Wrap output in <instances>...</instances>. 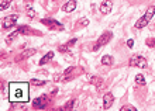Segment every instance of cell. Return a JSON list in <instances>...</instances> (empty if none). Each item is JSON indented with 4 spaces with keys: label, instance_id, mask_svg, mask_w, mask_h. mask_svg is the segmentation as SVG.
I'll return each instance as SVG.
<instances>
[{
    "label": "cell",
    "instance_id": "ffe728a7",
    "mask_svg": "<svg viewBox=\"0 0 155 111\" xmlns=\"http://www.w3.org/2000/svg\"><path fill=\"white\" fill-rule=\"evenodd\" d=\"M74 104H75V100H71V101H68V104L65 106V110H71V108L74 107Z\"/></svg>",
    "mask_w": 155,
    "mask_h": 111
},
{
    "label": "cell",
    "instance_id": "44dd1931",
    "mask_svg": "<svg viewBox=\"0 0 155 111\" xmlns=\"http://www.w3.org/2000/svg\"><path fill=\"white\" fill-rule=\"evenodd\" d=\"M147 45L148 46H155V40H147Z\"/></svg>",
    "mask_w": 155,
    "mask_h": 111
},
{
    "label": "cell",
    "instance_id": "2e32d148",
    "mask_svg": "<svg viewBox=\"0 0 155 111\" xmlns=\"http://www.w3.org/2000/svg\"><path fill=\"white\" fill-rule=\"evenodd\" d=\"M30 83L34 84V86H44L45 84L44 80H38V79H33V80H30Z\"/></svg>",
    "mask_w": 155,
    "mask_h": 111
},
{
    "label": "cell",
    "instance_id": "ba28073f",
    "mask_svg": "<svg viewBox=\"0 0 155 111\" xmlns=\"http://www.w3.org/2000/svg\"><path fill=\"white\" fill-rule=\"evenodd\" d=\"M111 8H113V3H111L110 0H104L100 4V13H103V14H109L111 11Z\"/></svg>",
    "mask_w": 155,
    "mask_h": 111
},
{
    "label": "cell",
    "instance_id": "9a60e30c",
    "mask_svg": "<svg viewBox=\"0 0 155 111\" xmlns=\"http://www.w3.org/2000/svg\"><path fill=\"white\" fill-rule=\"evenodd\" d=\"M92 80H90V83H93V84H96V86H100L102 84V78H96V76H93V78H90Z\"/></svg>",
    "mask_w": 155,
    "mask_h": 111
},
{
    "label": "cell",
    "instance_id": "5bb4252c",
    "mask_svg": "<svg viewBox=\"0 0 155 111\" xmlns=\"http://www.w3.org/2000/svg\"><path fill=\"white\" fill-rule=\"evenodd\" d=\"M135 82H137V84H145V78H144L143 75H137L135 76Z\"/></svg>",
    "mask_w": 155,
    "mask_h": 111
},
{
    "label": "cell",
    "instance_id": "277c9868",
    "mask_svg": "<svg viewBox=\"0 0 155 111\" xmlns=\"http://www.w3.org/2000/svg\"><path fill=\"white\" fill-rule=\"evenodd\" d=\"M130 65L131 66H138V68H145L147 66V61H145V58L141 56V55H134V56L130 59Z\"/></svg>",
    "mask_w": 155,
    "mask_h": 111
},
{
    "label": "cell",
    "instance_id": "52a82bcc",
    "mask_svg": "<svg viewBox=\"0 0 155 111\" xmlns=\"http://www.w3.org/2000/svg\"><path fill=\"white\" fill-rule=\"evenodd\" d=\"M113 101H114V96L111 94V93H106V94L103 96V108H104V110L110 108Z\"/></svg>",
    "mask_w": 155,
    "mask_h": 111
},
{
    "label": "cell",
    "instance_id": "8fae6325",
    "mask_svg": "<svg viewBox=\"0 0 155 111\" xmlns=\"http://www.w3.org/2000/svg\"><path fill=\"white\" fill-rule=\"evenodd\" d=\"M52 58H54V52H48V54L45 55V56L40 61V65H45V63L51 62V61H52Z\"/></svg>",
    "mask_w": 155,
    "mask_h": 111
},
{
    "label": "cell",
    "instance_id": "cb8c5ba5",
    "mask_svg": "<svg viewBox=\"0 0 155 111\" xmlns=\"http://www.w3.org/2000/svg\"><path fill=\"white\" fill-rule=\"evenodd\" d=\"M133 45H134V41H133V40H128V41H127V46H128V48H133Z\"/></svg>",
    "mask_w": 155,
    "mask_h": 111
},
{
    "label": "cell",
    "instance_id": "e0dca14e",
    "mask_svg": "<svg viewBox=\"0 0 155 111\" xmlns=\"http://www.w3.org/2000/svg\"><path fill=\"white\" fill-rule=\"evenodd\" d=\"M34 54H35V49H27L25 52L21 54L20 58H27V56H31V55H34Z\"/></svg>",
    "mask_w": 155,
    "mask_h": 111
},
{
    "label": "cell",
    "instance_id": "7a4b0ae2",
    "mask_svg": "<svg viewBox=\"0 0 155 111\" xmlns=\"http://www.w3.org/2000/svg\"><path fill=\"white\" fill-rule=\"evenodd\" d=\"M154 14H155V6H150V7L147 8L145 14H144V16L141 17L137 23H135V28H144V27L151 21V18L154 17Z\"/></svg>",
    "mask_w": 155,
    "mask_h": 111
},
{
    "label": "cell",
    "instance_id": "8992f818",
    "mask_svg": "<svg viewBox=\"0 0 155 111\" xmlns=\"http://www.w3.org/2000/svg\"><path fill=\"white\" fill-rule=\"evenodd\" d=\"M17 18H18L17 14H12V16H7L6 18H3V28H12L17 23Z\"/></svg>",
    "mask_w": 155,
    "mask_h": 111
},
{
    "label": "cell",
    "instance_id": "d6986e66",
    "mask_svg": "<svg viewBox=\"0 0 155 111\" xmlns=\"http://www.w3.org/2000/svg\"><path fill=\"white\" fill-rule=\"evenodd\" d=\"M8 4H10L8 0H2V6H0V8H2V10H6V8L8 7Z\"/></svg>",
    "mask_w": 155,
    "mask_h": 111
},
{
    "label": "cell",
    "instance_id": "3957f363",
    "mask_svg": "<svg viewBox=\"0 0 155 111\" xmlns=\"http://www.w3.org/2000/svg\"><path fill=\"white\" fill-rule=\"evenodd\" d=\"M111 38H113V34H111L110 31H106V33H103L102 35H100V38L97 40V42L94 44L93 51H99L103 45H106V44H109V41H110Z\"/></svg>",
    "mask_w": 155,
    "mask_h": 111
},
{
    "label": "cell",
    "instance_id": "9c48e42d",
    "mask_svg": "<svg viewBox=\"0 0 155 111\" xmlns=\"http://www.w3.org/2000/svg\"><path fill=\"white\" fill-rule=\"evenodd\" d=\"M41 23H42V24H45V25H48V27H54V28H57V30H62V28H64V25H61L58 21H55V20H42Z\"/></svg>",
    "mask_w": 155,
    "mask_h": 111
},
{
    "label": "cell",
    "instance_id": "7c38bea8",
    "mask_svg": "<svg viewBox=\"0 0 155 111\" xmlns=\"http://www.w3.org/2000/svg\"><path fill=\"white\" fill-rule=\"evenodd\" d=\"M102 63L103 65H111V63H113V58L109 56V55H104V56L102 58Z\"/></svg>",
    "mask_w": 155,
    "mask_h": 111
},
{
    "label": "cell",
    "instance_id": "d4e9b609",
    "mask_svg": "<svg viewBox=\"0 0 155 111\" xmlns=\"http://www.w3.org/2000/svg\"><path fill=\"white\" fill-rule=\"evenodd\" d=\"M75 42H76V38H74V40H71V41L68 42V44H66V45H68V46H71V45H74Z\"/></svg>",
    "mask_w": 155,
    "mask_h": 111
},
{
    "label": "cell",
    "instance_id": "603a6c76",
    "mask_svg": "<svg viewBox=\"0 0 155 111\" xmlns=\"http://www.w3.org/2000/svg\"><path fill=\"white\" fill-rule=\"evenodd\" d=\"M121 110H135V107H133V106H124V107H121Z\"/></svg>",
    "mask_w": 155,
    "mask_h": 111
},
{
    "label": "cell",
    "instance_id": "ac0fdd59",
    "mask_svg": "<svg viewBox=\"0 0 155 111\" xmlns=\"http://www.w3.org/2000/svg\"><path fill=\"white\" fill-rule=\"evenodd\" d=\"M18 34H20V31H18V30H17V31H14L13 34H10V37L7 38V44H10V42H12L13 40H14V38H16L17 35H18Z\"/></svg>",
    "mask_w": 155,
    "mask_h": 111
},
{
    "label": "cell",
    "instance_id": "5b68a950",
    "mask_svg": "<svg viewBox=\"0 0 155 111\" xmlns=\"http://www.w3.org/2000/svg\"><path fill=\"white\" fill-rule=\"evenodd\" d=\"M47 103H48V96L42 94L41 97H37V99L33 101V107L34 108H45Z\"/></svg>",
    "mask_w": 155,
    "mask_h": 111
},
{
    "label": "cell",
    "instance_id": "6da1fadb",
    "mask_svg": "<svg viewBox=\"0 0 155 111\" xmlns=\"http://www.w3.org/2000/svg\"><path fill=\"white\" fill-rule=\"evenodd\" d=\"M8 89H10L8 100L12 103H16V101H18V103H27L28 101V83L12 82L8 84Z\"/></svg>",
    "mask_w": 155,
    "mask_h": 111
},
{
    "label": "cell",
    "instance_id": "4fadbf2b",
    "mask_svg": "<svg viewBox=\"0 0 155 111\" xmlns=\"http://www.w3.org/2000/svg\"><path fill=\"white\" fill-rule=\"evenodd\" d=\"M25 11H27V16H28L30 18H34V17H35V11H34L33 8H31V6H28V4H27V7H25Z\"/></svg>",
    "mask_w": 155,
    "mask_h": 111
},
{
    "label": "cell",
    "instance_id": "30bf717a",
    "mask_svg": "<svg viewBox=\"0 0 155 111\" xmlns=\"http://www.w3.org/2000/svg\"><path fill=\"white\" fill-rule=\"evenodd\" d=\"M64 11L65 13H71V11H74L75 8H76V2L75 0H69L66 4H64Z\"/></svg>",
    "mask_w": 155,
    "mask_h": 111
},
{
    "label": "cell",
    "instance_id": "7402d4cb",
    "mask_svg": "<svg viewBox=\"0 0 155 111\" xmlns=\"http://www.w3.org/2000/svg\"><path fill=\"white\" fill-rule=\"evenodd\" d=\"M89 24V21L87 20H81L79 21V27H83V25H87Z\"/></svg>",
    "mask_w": 155,
    "mask_h": 111
}]
</instances>
